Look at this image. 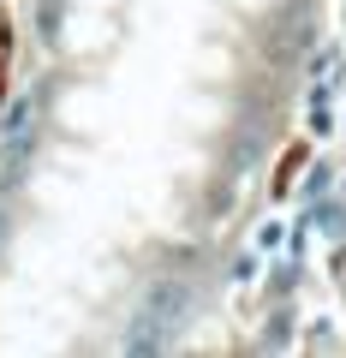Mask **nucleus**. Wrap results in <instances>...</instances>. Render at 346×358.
<instances>
[{
	"instance_id": "1",
	"label": "nucleus",
	"mask_w": 346,
	"mask_h": 358,
	"mask_svg": "<svg viewBox=\"0 0 346 358\" xmlns=\"http://www.w3.org/2000/svg\"><path fill=\"white\" fill-rule=\"evenodd\" d=\"M0 233H6V221H0Z\"/></svg>"
}]
</instances>
